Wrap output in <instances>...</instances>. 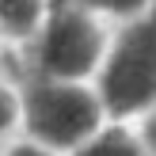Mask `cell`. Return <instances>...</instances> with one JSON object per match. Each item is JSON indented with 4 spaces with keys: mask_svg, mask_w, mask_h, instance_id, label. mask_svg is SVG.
Returning a JSON list of instances; mask_svg holds the SVG:
<instances>
[{
    "mask_svg": "<svg viewBox=\"0 0 156 156\" xmlns=\"http://www.w3.org/2000/svg\"><path fill=\"white\" fill-rule=\"evenodd\" d=\"M23 118V103H19V91L12 88V84L0 80V133H8V129H15Z\"/></svg>",
    "mask_w": 156,
    "mask_h": 156,
    "instance_id": "obj_6",
    "label": "cell"
},
{
    "mask_svg": "<svg viewBox=\"0 0 156 156\" xmlns=\"http://www.w3.org/2000/svg\"><path fill=\"white\" fill-rule=\"evenodd\" d=\"M99 103L114 118L156 111V15L129 23L103 57Z\"/></svg>",
    "mask_w": 156,
    "mask_h": 156,
    "instance_id": "obj_2",
    "label": "cell"
},
{
    "mask_svg": "<svg viewBox=\"0 0 156 156\" xmlns=\"http://www.w3.org/2000/svg\"><path fill=\"white\" fill-rule=\"evenodd\" d=\"M46 15V0H0V34L12 42H34Z\"/></svg>",
    "mask_w": 156,
    "mask_h": 156,
    "instance_id": "obj_4",
    "label": "cell"
},
{
    "mask_svg": "<svg viewBox=\"0 0 156 156\" xmlns=\"http://www.w3.org/2000/svg\"><path fill=\"white\" fill-rule=\"evenodd\" d=\"M76 8H88V12H111V15H129L137 8H145L149 0H69Z\"/></svg>",
    "mask_w": 156,
    "mask_h": 156,
    "instance_id": "obj_7",
    "label": "cell"
},
{
    "mask_svg": "<svg viewBox=\"0 0 156 156\" xmlns=\"http://www.w3.org/2000/svg\"><path fill=\"white\" fill-rule=\"evenodd\" d=\"M4 156H53V152H46V149H38V145L23 141V145H15V149H8Z\"/></svg>",
    "mask_w": 156,
    "mask_h": 156,
    "instance_id": "obj_8",
    "label": "cell"
},
{
    "mask_svg": "<svg viewBox=\"0 0 156 156\" xmlns=\"http://www.w3.org/2000/svg\"><path fill=\"white\" fill-rule=\"evenodd\" d=\"M73 156H145L141 141L126 129H99L84 149H76Z\"/></svg>",
    "mask_w": 156,
    "mask_h": 156,
    "instance_id": "obj_5",
    "label": "cell"
},
{
    "mask_svg": "<svg viewBox=\"0 0 156 156\" xmlns=\"http://www.w3.org/2000/svg\"><path fill=\"white\" fill-rule=\"evenodd\" d=\"M145 149L156 152V111L149 114V122H145Z\"/></svg>",
    "mask_w": 156,
    "mask_h": 156,
    "instance_id": "obj_9",
    "label": "cell"
},
{
    "mask_svg": "<svg viewBox=\"0 0 156 156\" xmlns=\"http://www.w3.org/2000/svg\"><path fill=\"white\" fill-rule=\"evenodd\" d=\"M23 103V129H27L30 145L46 152H76L99 133L103 122V103L95 91L84 84H61V80H30L19 91Z\"/></svg>",
    "mask_w": 156,
    "mask_h": 156,
    "instance_id": "obj_1",
    "label": "cell"
},
{
    "mask_svg": "<svg viewBox=\"0 0 156 156\" xmlns=\"http://www.w3.org/2000/svg\"><path fill=\"white\" fill-rule=\"evenodd\" d=\"M99 65H103V27L95 23V15L69 0L57 4L34 38V76L80 84Z\"/></svg>",
    "mask_w": 156,
    "mask_h": 156,
    "instance_id": "obj_3",
    "label": "cell"
}]
</instances>
